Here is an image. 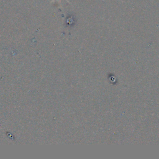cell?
Instances as JSON below:
<instances>
[{"label":"cell","mask_w":159,"mask_h":159,"mask_svg":"<svg viewBox=\"0 0 159 159\" xmlns=\"http://www.w3.org/2000/svg\"><path fill=\"white\" fill-rule=\"evenodd\" d=\"M55 1V0H52V1H51V2H53V1ZM66 1H68V0H66Z\"/></svg>","instance_id":"cell-1"}]
</instances>
